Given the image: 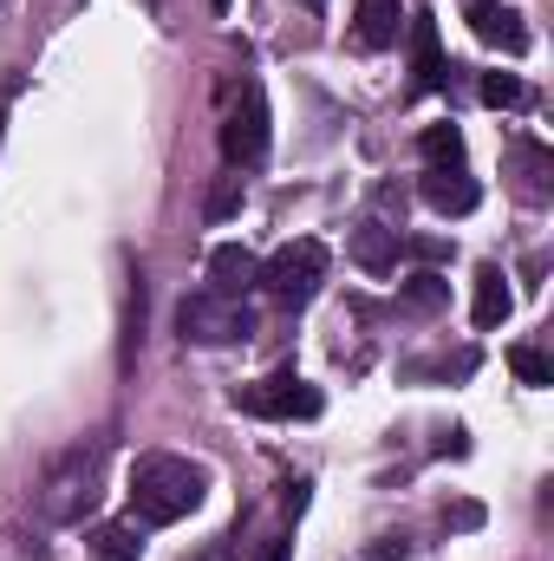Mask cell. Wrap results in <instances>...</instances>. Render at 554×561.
I'll list each match as a JSON object with an SVG mask.
<instances>
[{"label": "cell", "instance_id": "obj_7", "mask_svg": "<svg viewBox=\"0 0 554 561\" xmlns=\"http://www.w3.org/2000/svg\"><path fill=\"white\" fill-rule=\"evenodd\" d=\"M470 33L483 39V46H496V53H509V59H522L529 53V20L516 13V7H503V0H470Z\"/></svg>", "mask_w": 554, "mask_h": 561}, {"label": "cell", "instance_id": "obj_15", "mask_svg": "<svg viewBox=\"0 0 554 561\" xmlns=\"http://www.w3.org/2000/svg\"><path fill=\"white\" fill-rule=\"evenodd\" d=\"M85 549H92V561H138L143 542L131 523H99L92 536H85Z\"/></svg>", "mask_w": 554, "mask_h": 561}, {"label": "cell", "instance_id": "obj_1", "mask_svg": "<svg viewBox=\"0 0 554 561\" xmlns=\"http://www.w3.org/2000/svg\"><path fill=\"white\" fill-rule=\"evenodd\" d=\"M203 490H209V477L189 457L150 450V457L131 463V510H138V523H150V529H170L189 510H203Z\"/></svg>", "mask_w": 554, "mask_h": 561}, {"label": "cell", "instance_id": "obj_25", "mask_svg": "<svg viewBox=\"0 0 554 561\" xmlns=\"http://www.w3.org/2000/svg\"><path fill=\"white\" fill-rule=\"evenodd\" d=\"M209 7H216V13H229V0H209Z\"/></svg>", "mask_w": 554, "mask_h": 561}, {"label": "cell", "instance_id": "obj_3", "mask_svg": "<svg viewBox=\"0 0 554 561\" xmlns=\"http://www.w3.org/2000/svg\"><path fill=\"white\" fill-rule=\"evenodd\" d=\"M326 242H313V236H300V242H287V249H275L268 262H262V294H275L280 307H307L313 294H320V280H326Z\"/></svg>", "mask_w": 554, "mask_h": 561}, {"label": "cell", "instance_id": "obj_22", "mask_svg": "<svg viewBox=\"0 0 554 561\" xmlns=\"http://www.w3.org/2000/svg\"><path fill=\"white\" fill-rule=\"evenodd\" d=\"M366 561H412V536H379L366 549Z\"/></svg>", "mask_w": 554, "mask_h": 561}, {"label": "cell", "instance_id": "obj_11", "mask_svg": "<svg viewBox=\"0 0 554 561\" xmlns=\"http://www.w3.org/2000/svg\"><path fill=\"white\" fill-rule=\"evenodd\" d=\"M255 280H262V255H255V249H242V242H216V249H209V294L242 300Z\"/></svg>", "mask_w": 554, "mask_h": 561}, {"label": "cell", "instance_id": "obj_8", "mask_svg": "<svg viewBox=\"0 0 554 561\" xmlns=\"http://www.w3.org/2000/svg\"><path fill=\"white\" fill-rule=\"evenodd\" d=\"M405 33H412V92H443L457 66L443 59L437 20H430V13H412V20H405Z\"/></svg>", "mask_w": 554, "mask_h": 561}, {"label": "cell", "instance_id": "obj_5", "mask_svg": "<svg viewBox=\"0 0 554 561\" xmlns=\"http://www.w3.org/2000/svg\"><path fill=\"white\" fill-rule=\"evenodd\" d=\"M235 412H249V419H320L326 412V399H320V386H307L293 366H275L268 379H255V386H242L235 392Z\"/></svg>", "mask_w": 554, "mask_h": 561}, {"label": "cell", "instance_id": "obj_10", "mask_svg": "<svg viewBox=\"0 0 554 561\" xmlns=\"http://www.w3.org/2000/svg\"><path fill=\"white\" fill-rule=\"evenodd\" d=\"M399 33H405V0H359L353 7V46L359 53H385V46H399Z\"/></svg>", "mask_w": 554, "mask_h": 561}, {"label": "cell", "instance_id": "obj_24", "mask_svg": "<svg viewBox=\"0 0 554 561\" xmlns=\"http://www.w3.org/2000/svg\"><path fill=\"white\" fill-rule=\"evenodd\" d=\"M249 561H293V536H268V542H262Z\"/></svg>", "mask_w": 554, "mask_h": 561}, {"label": "cell", "instance_id": "obj_18", "mask_svg": "<svg viewBox=\"0 0 554 561\" xmlns=\"http://www.w3.org/2000/svg\"><path fill=\"white\" fill-rule=\"evenodd\" d=\"M242 196H249V183H242V170H229V176H216V183H209L203 216H209V222H229V216H242Z\"/></svg>", "mask_w": 554, "mask_h": 561}, {"label": "cell", "instance_id": "obj_21", "mask_svg": "<svg viewBox=\"0 0 554 561\" xmlns=\"http://www.w3.org/2000/svg\"><path fill=\"white\" fill-rule=\"evenodd\" d=\"M399 255H417V262H443V255H450V242H437V236H405V242H399Z\"/></svg>", "mask_w": 554, "mask_h": 561}, {"label": "cell", "instance_id": "obj_14", "mask_svg": "<svg viewBox=\"0 0 554 561\" xmlns=\"http://www.w3.org/2000/svg\"><path fill=\"white\" fill-rule=\"evenodd\" d=\"M509 163H516V190L529 196V203H549V170H554V157H549V144H535V138H516V150H509Z\"/></svg>", "mask_w": 554, "mask_h": 561}, {"label": "cell", "instance_id": "obj_19", "mask_svg": "<svg viewBox=\"0 0 554 561\" xmlns=\"http://www.w3.org/2000/svg\"><path fill=\"white\" fill-rule=\"evenodd\" d=\"M509 373H516L522 386H535V392L554 386V359L542 353V346H509Z\"/></svg>", "mask_w": 554, "mask_h": 561}, {"label": "cell", "instance_id": "obj_9", "mask_svg": "<svg viewBox=\"0 0 554 561\" xmlns=\"http://www.w3.org/2000/svg\"><path fill=\"white\" fill-rule=\"evenodd\" d=\"M417 196L437 209V216H470L476 203H483V183L463 170V163H443V170H424V183H417Z\"/></svg>", "mask_w": 554, "mask_h": 561}, {"label": "cell", "instance_id": "obj_12", "mask_svg": "<svg viewBox=\"0 0 554 561\" xmlns=\"http://www.w3.org/2000/svg\"><path fill=\"white\" fill-rule=\"evenodd\" d=\"M476 294H470V320L483 327V333H496L503 320H509V307H516V294H509V275L496 268V262H476V280H470Z\"/></svg>", "mask_w": 554, "mask_h": 561}, {"label": "cell", "instance_id": "obj_2", "mask_svg": "<svg viewBox=\"0 0 554 561\" xmlns=\"http://www.w3.org/2000/svg\"><path fill=\"white\" fill-rule=\"evenodd\" d=\"M105 496V437H85L72 450L53 457L46 483H39V516L46 523H85Z\"/></svg>", "mask_w": 554, "mask_h": 561}, {"label": "cell", "instance_id": "obj_16", "mask_svg": "<svg viewBox=\"0 0 554 561\" xmlns=\"http://www.w3.org/2000/svg\"><path fill=\"white\" fill-rule=\"evenodd\" d=\"M399 307H405V313H443V307H450V280L424 268V275H412L399 287Z\"/></svg>", "mask_w": 554, "mask_h": 561}, {"label": "cell", "instance_id": "obj_4", "mask_svg": "<svg viewBox=\"0 0 554 561\" xmlns=\"http://www.w3.org/2000/svg\"><path fill=\"white\" fill-rule=\"evenodd\" d=\"M176 333L189 346H242V340H255V313L229 294H189L176 307Z\"/></svg>", "mask_w": 554, "mask_h": 561}, {"label": "cell", "instance_id": "obj_13", "mask_svg": "<svg viewBox=\"0 0 554 561\" xmlns=\"http://www.w3.org/2000/svg\"><path fill=\"white\" fill-rule=\"evenodd\" d=\"M399 242H405V236H399L392 222H359V229H353V262H359L366 275H392V268H399Z\"/></svg>", "mask_w": 554, "mask_h": 561}, {"label": "cell", "instance_id": "obj_17", "mask_svg": "<svg viewBox=\"0 0 554 561\" xmlns=\"http://www.w3.org/2000/svg\"><path fill=\"white\" fill-rule=\"evenodd\" d=\"M417 157H424V170L463 163V131H457V125H424V131H417Z\"/></svg>", "mask_w": 554, "mask_h": 561}, {"label": "cell", "instance_id": "obj_6", "mask_svg": "<svg viewBox=\"0 0 554 561\" xmlns=\"http://www.w3.org/2000/svg\"><path fill=\"white\" fill-rule=\"evenodd\" d=\"M222 157H229V170H255L268 157V99L255 79H242V92L222 112Z\"/></svg>", "mask_w": 554, "mask_h": 561}, {"label": "cell", "instance_id": "obj_20", "mask_svg": "<svg viewBox=\"0 0 554 561\" xmlns=\"http://www.w3.org/2000/svg\"><path fill=\"white\" fill-rule=\"evenodd\" d=\"M476 92H483V105H489V112H516V105L529 99V85H522L516 72H483V85H476Z\"/></svg>", "mask_w": 554, "mask_h": 561}, {"label": "cell", "instance_id": "obj_23", "mask_svg": "<svg viewBox=\"0 0 554 561\" xmlns=\"http://www.w3.org/2000/svg\"><path fill=\"white\" fill-rule=\"evenodd\" d=\"M307 490H313L307 477H287V483H280V510H287V516H300V510H307Z\"/></svg>", "mask_w": 554, "mask_h": 561}]
</instances>
